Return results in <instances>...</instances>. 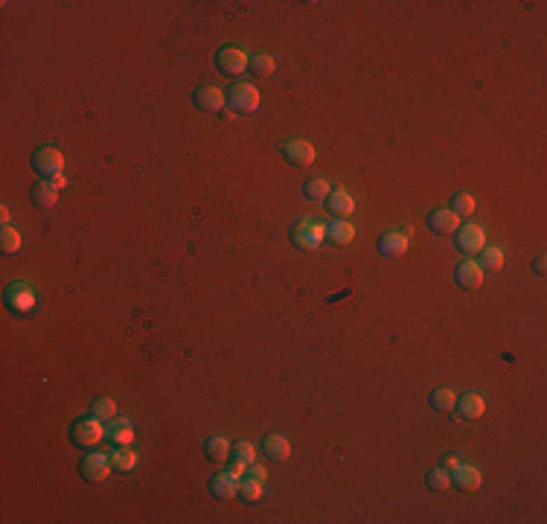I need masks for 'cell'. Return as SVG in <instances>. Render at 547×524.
Returning a JSON list of instances; mask_svg holds the SVG:
<instances>
[{
	"label": "cell",
	"instance_id": "29",
	"mask_svg": "<svg viewBox=\"0 0 547 524\" xmlns=\"http://www.w3.org/2000/svg\"><path fill=\"white\" fill-rule=\"evenodd\" d=\"M230 460H239V463L250 466V463L257 460V449L250 446L248 440H239V443H233V449H230Z\"/></svg>",
	"mask_w": 547,
	"mask_h": 524
},
{
	"label": "cell",
	"instance_id": "25",
	"mask_svg": "<svg viewBox=\"0 0 547 524\" xmlns=\"http://www.w3.org/2000/svg\"><path fill=\"white\" fill-rule=\"evenodd\" d=\"M111 463H114V469L117 472H131L134 466H137V451L134 449H117L114 455H111Z\"/></svg>",
	"mask_w": 547,
	"mask_h": 524
},
{
	"label": "cell",
	"instance_id": "16",
	"mask_svg": "<svg viewBox=\"0 0 547 524\" xmlns=\"http://www.w3.org/2000/svg\"><path fill=\"white\" fill-rule=\"evenodd\" d=\"M454 280H457V286L472 291V289H478L483 282V268L478 262H460L457 271H454Z\"/></svg>",
	"mask_w": 547,
	"mask_h": 524
},
{
	"label": "cell",
	"instance_id": "34",
	"mask_svg": "<svg viewBox=\"0 0 547 524\" xmlns=\"http://www.w3.org/2000/svg\"><path fill=\"white\" fill-rule=\"evenodd\" d=\"M245 475L254 478V480H262V484H265V478H268V469H265V466H259V463H250Z\"/></svg>",
	"mask_w": 547,
	"mask_h": 524
},
{
	"label": "cell",
	"instance_id": "31",
	"mask_svg": "<svg viewBox=\"0 0 547 524\" xmlns=\"http://www.w3.org/2000/svg\"><path fill=\"white\" fill-rule=\"evenodd\" d=\"M93 417H96V419H102V422L117 419V402H114V399H108V396H102V399H96V402H93Z\"/></svg>",
	"mask_w": 547,
	"mask_h": 524
},
{
	"label": "cell",
	"instance_id": "6",
	"mask_svg": "<svg viewBox=\"0 0 547 524\" xmlns=\"http://www.w3.org/2000/svg\"><path fill=\"white\" fill-rule=\"evenodd\" d=\"M6 306L15 311V315H30L35 309V289L30 282H12L6 289Z\"/></svg>",
	"mask_w": 547,
	"mask_h": 524
},
{
	"label": "cell",
	"instance_id": "32",
	"mask_svg": "<svg viewBox=\"0 0 547 524\" xmlns=\"http://www.w3.org/2000/svg\"><path fill=\"white\" fill-rule=\"evenodd\" d=\"M481 268H486V271H498V268L503 265V251L501 248H483L481 251Z\"/></svg>",
	"mask_w": 547,
	"mask_h": 524
},
{
	"label": "cell",
	"instance_id": "5",
	"mask_svg": "<svg viewBox=\"0 0 547 524\" xmlns=\"http://www.w3.org/2000/svg\"><path fill=\"white\" fill-rule=\"evenodd\" d=\"M248 64H250V59L242 47H221L216 53V67L224 76H242L248 70Z\"/></svg>",
	"mask_w": 547,
	"mask_h": 524
},
{
	"label": "cell",
	"instance_id": "21",
	"mask_svg": "<svg viewBox=\"0 0 547 524\" xmlns=\"http://www.w3.org/2000/svg\"><path fill=\"white\" fill-rule=\"evenodd\" d=\"M59 201V187L53 181H38L33 187V204L35 207H53Z\"/></svg>",
	"mask_w": 547,
	"mask_h": 524
},
{
	"label": "cell",
	"instance_id": "37",
	"mask_svg": "<svg viewBox=\"0 0 547 524\" xmlns=\"http://www.w3.org/2000/svg\"><path fill=\"white\" fill-rule=\"evenodd\" d=\"M53 183H55L59 190H64V187H67V175H64V172H62V175H55V178H53Z\"/></svg>",
	"mask_w": 547,
	"mask_h": 524
},
{
	"label": "cell",
	"instance_id": "8",
	"mask_svg": "<svg viewBox=\"0 0 547 524\" xmlns=\"http://www.w3.org/2000/svg\"><path fill=\"white\" fill-rule=\"evenodd\" d=\"M82 478L85 480H93V484H100V480H105L111 475V469H114V463H111L108 455H102V451H91V455L82 460Z\"/></svg>",
	"mask_w": 547,
	"mask_h": 524
},
{
	"label": "cell",
	"instance_id": "14",
	"mask_svg": "<svg viewBox=\"0 0 547 524\" xmlns=\"http://www.w3.org/2000/svg\"><path fill=\"white\" fill-rule=\"evenodd\" d=\"M210 492L221 501L236 498V495H239V478H233L230 472H219L213 480H210Z\"/></svg>",
	"mask_w": 547,
	"mask_h": 524
},
{
	"label": "cell",
	"instance_id": "17",
	"mask_svg": "<svg viewBox=\"0 0 547 524\" xmlns=\"http://www.w3.org/2000/svg\"><path fill=\"white\" fill-rule=\"evenodd\" d=\"M108 440L114 446H131L134 443V426L125 417H117L108 422Z\"/></svg>",
	"mask_w": 547,
	"mask_h": 524
},
{
	"label": "cell",
	"instance_id": "19",
	"mask_svg": "<svg viewBox=\"0 0 547 524\" xmlns=\"http://www.w3.org/2000/svg\"><path fill=\"white\" fill-rule=\"evenodd\" d=\"M355 239V228L346 219H332L326 224V242L332 245H349Z\"/></svg>",
	"mask_w": 547,
	"mask_h": 524
},
{
	"label": "cell",
	"instance_id": "39",
	"mask_svg": "<svg viewBox=\"0 0 547 524\" xmlns=\"http://www.w3.org/2000/svg\"><path fill=\"white\" fill-rule=\"evenodd\" d=\"M0 222H3V224L9 222V207H6V204H3V207H0Z\"/></svg>",
	"mask_w": 547,
	"mask_h": 524
},
{
	"label": "cell",
	"instance_id": "36",
	"mask_svg": "<svg viewBox=\"0 0 547 524\" xmlns=\"http://www.w3.org/2000/svg\"><path fill=\"white\" fill-rule=\"evenodd\" d=\"M457 463H460L457 458H452V455H448V458L443 460V469H445V472H452V469H454V466H457Z\"/></svg>",
	"mask_w": 547,
	"mask_h": 524
},
{
	"label": "cell",
	"instance_id": "13",
	"mask_svg": "<svg viewBox=\"0 0 547 524\" xmlns=\"http://www.w3.org/2000/svg\"><path fill=\"white\" fill-rule=\"evenodd\" d=\"M457 417L460 419H481L483 414H486V402H483V396L481 393H466V396H460L457 399Z\"/></svg>",
	"mask_w": 547,
	"mask_h": 524
},
{
	"label": "cell",
	"instance_id": "38",
	"mask_svg": "<svg viewBox=\"0 0 547 524\" xmlns=\"http://www.w3.org/2000/svg\"><path fill=\"white\" fill-rule=\"evenodd\" d=\"M544 262H547V260H544V257H539L536 262H532V271H536V274H544Z\"/></svg>",
	"mask_w": 547,
	"mask_h": 524
},
{
	"label": "cell",
	"instance_id": "30",
	"mask_svg": "<svg viewBox=\"0 0 547 524\" xmlns=\"http://www.w3.org/2000/svg\"><path fill=\"white\" fill-rule=\"evenodd\" d=\"M452 213L457 216V219H463V216H472V210H474V198L469 195V192H457L454 198H452Z\"/></svg>",
	"mask_w": 547,
	"mask_h": 524
},
{
	"label": "cell",
	"instance_id": "33",
	"mask_svg": "<svg viewBox=\"0 0 547 524\" xmlns=\"http://www.w3.org/2000/svg\"><path fill=\"white\" fill-rule=\"evenodd\" d=\"M428 489H448V484H452V478H448V472L443 469V466H437V469H431L428 478H425Z\"/></svg>",
	"mask_w": 547,
	"mask_h": 524
},
{
	"label": "cell",
	"instance_id": "26",
	"mask_svg": "<svg viewBox=\"0 0 547 524\" xmlns=\"http://www.w3.org/2000/svg\"><path fill=\"white\" fill-rule=\"evenodd\" d=\"M239 495L248 501V504H257V501H262V480H254V478H242L239 480Z\"/></svg>",
	"mask_w": 547,
	"mask_h": 524
},
{
	"label": "cell",
	"instance_id": "3",
	"mask_svg": "<svg viewBox=\"0 0 547 524\" xmlns=\"http://www.w3.org/2000/svg\"><path fill=\"white\" fill-rule=\"evenodd\" d=\"M33 169L38 172L41 181H53L55 175L64 172V154L53 146H44L33 154Z\"/></svg>",
	"mask_w": 547,
	"mask_h": 524
},
{
	"label": "cell",
	"instance_id": "12",
	"mask_svg": "<svg viewBox=\"0 0 547 524\" xmlns=\"http://www.w3.org/2000/svg\"><path fill=\"white\" fill-rule=\"evenodd\" d=\"M353 210H355V201H353V195H349L346 190H335V192L326 195V213L329 216L346 219V216H353Z\"/></svg>",
	"mask_w": 547,
	"mask_h": 524
},
{
	"label": "cell",
	"instance_id": "24",
	"mask_svg": "<svg viewBox=\"0 0 547 524\" xmlns=\"http://www.w3.org/2000/svg\"><path fill=\"white\" fill-rule=\"evenodd\" d=\"M230 443L224 440V437H213V440H207V458L210 460H216V463H224V460H230Z\"/></svg>",
	"mask_w": 547,
	"mask_h": 524
},
{
	"label": "cell",
	"instance_id": "18",
	"mask_svg": "<svg viewBox=\"0 0 547 524\" xmlns=\"http://www.w3.org/2000/svg\"><path fill=\"white\" fill-rule=\"evenodd\" d=\"M405 251H408V233L390 231L378 239V253H382V257H402Z\"/></svg>",
	"mask_w": 547,
	"mask_h": 524
},
{
	"label": "cell",
	"instance_id": "4",
	"mask_svg": "<svg viewBox=\"0 0 547 524\" xmlns=\"http://www.w3.org/2000/svg\"><path fill=\"white\" fill-rule=\"evenodd\" d=\"M291 242L300 251H317L320 242H326V224L317 222H300L297 228L291 231Z\"/></svg>",
	"mask_w": 547,
	"mask_h": 524
},
{
	"label": "cell",
	"instance_id": "2",
	"mask_svg": "<svg viewBox=\"0 0 547 524\" xmlns=\"http://www.w3.org/2000/svg\"><path fill=\"white\" fill-rule=\"evenodd\" d=\"M102 437H105V426H102V419H96L93 414L85 419H76L73 426H70V440L79 449H93L96 443H102Z\"/></svg>",
	"mask_w": 547,
	"mask_h": 524
},
{
	"label": "cell",
	"instance_id": "35",
	"mask_svg": "<svg viewBox=\"0 0 547 524\" xmlns=\"http://www.w3.org/2000/svg\"><path fill=\"white\" fill-rule=\"evenodd\" d=\"M228 472H230L233 478H239V480H242V478H245V472H248V466H245V463H239V460H230Z\"/></svg>",
	"mask_w": 547,
	"mask_h": 524
},
{
	"label": "cell",
	"instance_id": "1",
	"mask_svg": "<svg viewBox=\"0 0 547 524\" xmlns=\"http://www.w3.org/2000/svg\"><path fill=\"white\" fill-rule=\"evenodd\" d=\"M228 105H230L233 114H245V117H250V114H257V111H259L262 96H259V91H257L250 82H239V84H233V88H230V93H228Z\"/></svg>",
	"mask_w": 547,
	"mask_h": 524
},
{
	"label": "cell",
	"instance_id": "22",
	"mask_svg": "<svg viewBox=\"0 0 547 524\" xmlns=\"http://www.w3.org/2000/svg\"><path fill=\"white\" fill-rule=\"evenodd\" d=\"M329 192H332V187H329L326 178H308L303 183V195L308 198V201H326Z\"/></svg>",
	"mask_w": 547,
	"mask_h": 524
},
{
	"label": "cell",
	"instance_id": "28",
	"mask_svg": "<svg viewBox=\"0 0 547 524\" xmlns=\"http://www.w3.org/2000/svg\"><path fill=\"white\" fill-rule=\"evenodd\" d=\"M250 73H254V76H271L274 73V67H277V62L271 59V55L268 53H257L254 55V59H250Z\"/></svg>",
	"mask_w": 547,
	"mask_h": 524
},
{
	"label": "cell",
	"instance_id": "23",
	"mask_svg": "<svg viewBox=\"0 0 547 524\" xmlns=\"http://www.w3.org/2000/svg\"><path fill=\"white\" fill-rule=\"evenodd\" d=\"M454 405H457L454 390L440 388V390H434V393H431V408H434V410H440V414H448V410H454Z\"/></svg>",
	"mask_w": 547,
	"mask_h": 524
},
{
	"label": "cell",
	"instance_id": "10",
	"mask_svg": "<svg viewBox=\"0 0 547 524\" xmlns=\"http://www.w3.org/2000/svg\"><path fill=\"white\" fill-rule=\"evenodd\" d=\"M224 102H228V96H224L216 84H201V88L195 91V105H198L201 111H207V114H219V111H224Z\"/></svg>",
	"mask_w": 547,
	"mask_h": 524
},
{
	"label": "cell",
	"instance_id": "27",
	"mask_svg": "<svg viewBox=\"0 0 547 524\" xmlns=\"http://www.w3.org/2000/svg\"><path fill=\"white\" fill-rule=\"evenodd\" d=\"M21 245H24V236L15 228H9V224H6L3 233H0V251H3V253H18Z\"/></svg>",
	"mask_w": 547,
	"mask_h": 524
},
{
	"label": "cell",
	"instance_id": "20",
	"mask_svg": "<svg viewBox=\"0 0 547 524\" xmlns=\"http://www.w3.org/2000/svg\"><path fill=\"white\" fill-rule=\"evenodd\" d=\"M262 449H265V455L274 458V460H286L291 455V443L286 440L283 434H265Z\"/></svg>",
	"mask_w": 547,
	"mask_h": 524
},
{
	"label": "cell",
	"instance_id": "15",
	"mask_svg": "<svg viewBox=\"0 0 547 524\" xmlns=\"http://www.w3.org/2000/svg\"><path fill=\"white\" fill-rule=\"evenodd\" d=\"M457 228H460V219L452 213V210H434V213L428 216V231L431 233L448 236V233H454Z\"/></svg>",
	"mask_w": 547,
	"mask_h": 524
},
{
	"label": "cell",
	"instance_id": "7",
	"mask_svg": "<svg viewBox=\"0 0 547 524\" xmlns=\"http://www.w3.org/2000/svg\"><path fill=\"white\" fill-rule=\"evenodd\" d=\"M454 233H457L454 245H457L460 253H466V257H472V253H481L486 248V233H483L481 224H463V228L454 231Z\"/></svg>",
	"mask_w": 547,
	"mask_h": 524
},
{
	"label": "cell",
	"instance_id": "11",
	"mask_svg": "<svg viewBox=\"0 0 547 524\" xmlns=\"http://www.w3.org/2000/svg\"><path fill=\"white\" fill-rule=\"evenodd\" d=\"M452 480H454V487L463 489V492L481 489V472H478V466H472V463H457L452 469Z\"/></svg>",
	"mask_w": 547,
	"mask_h": 524
},
{
	"label": "cell",
	"instance_id": "9",
	"mask_svg": "<svg viewBox=\"0 0 547 524\" xmlns=\"http://www.w3.org/2000/svg\"><path fill=\"white\" fill-rule=\"evenodd\" d=\"M283 149V158L291 163V166H312L315 163V146L308 143V140H288V143L279 146Z\"/></svg>",
	"mask_w": 547,
	"mask_h": 524
}]
</instances>
